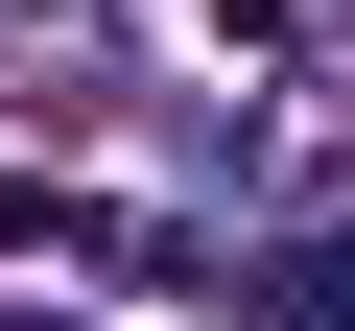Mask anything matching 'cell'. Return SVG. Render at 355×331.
<instances>
[{
  "label": "cell",
  "mask_w": 355,
  "mask_h": 331,
  "mask_svg": "<svg viewBox=\"0 0 355 331\" xmlns=\"http://www.w3.org/2000/svg\"><path fill=\"white\" fill-rule=\"evenodd\" d=\"M261 331H355V260H331V237H284V260H261Z\"/></svg>",
  "instance_id": "1"
}]
</instances>
